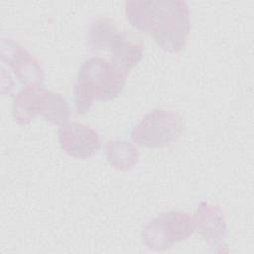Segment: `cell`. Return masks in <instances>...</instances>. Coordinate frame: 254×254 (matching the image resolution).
<instances>
[{
    "mask_svg": "<svg viewBox=\"0 0 254 254\" xmlns=\"http://www.w3.org/2000/svg\"><path fill=\"white\" fill-rule=\"evenodd\" d=\"M109 49L112 53V62L128 73L142 60L144 43L141 38L119 31L112 39Z\"/></svg>",
    "mask_w": 254,
    "mask_h": 254,
    "instance_id": "obj_8",
    "label": "cell"
},
{
    "mask_svg": "<svg viewBox=\"0 0 254 254\" xmlns=\"http://www.w3.org/2000/svg\"><path fill=\"white\" fill-rule=\"evenodd\" d=\"M127 74L112 61L97 57L84 61L73 88L77 113H86L94 100L106 101L115 98L122 91Z\"/></svg>",
    "mask_w": 254,
    "mask_h": 254,
    "instance_id": "obj_1",
    "label": "cell"
},
{
    "mask_svg": "<svg viewBox=\"0 0 254 254\" xmlns=\"http://www.w3.org/2000/svg\"><path fill=\"white\" fill-rule=\"evenodd\" d=\"M105 154L109 165L119 171L131 169L139 158L135 145L122 140L107 141L105 143Z\"/></svg>",
    "mask_w": 254,
    "mask_h": 254,
    "instance_id": "obj_12",
    "label": "cell"
},
{
    "mask_svg": "<svg viewBox=\"0 0 254 254\" xmlns=\"http://www.w3.org/2000/svg\"><path fill=\"white\" fill-rule=\"evenodd\" d=\"M39 114L53 124L63 125L68 121L69 106L60 93L44 88L40 98Z\"/></svg>",
    "mask_w": 254,
    "mask_h": 254,
    "instance_id": "obj_11",
    "label": "cell"
},
{
    "mask_svg": "<svg viewBox=\"0 0 254 254\" xmlns=\"http://www.w3.org/2000/svg\"><path fill=\"white\" fill-rule=\"evenodd\" d=\"M41 84L22 87L17 91L13 102V116L17 123L25 125L39 115V104L42 91Z\"/></svg>",
    "mask_w": 254,
    "mask_h": 254,
    "instance_id": "obj_9",
    "label": "cell"
},
{
    "mask_svg": "<svg viewBox=\"0 0 254 254\" xmlns=\"http://www.w3.org/2000/svg\"><path fill=\"white\" fill-rule=\"evenodd\" d=\"M59 142L69 156L87 159L100 149L99 134L90 126L79 122H65L59 129Z\"/></svg>",
    "mask_w": 254,
    "mask_h": 254,
    "instance_id": "obj_6",
    "label": "cell"
},
{
    "mask_svg": "<svg viewBox=\"0 0 254 254\" xmlns=\"http://www.w3.org/2000/svg\"><path fill=\"white\" fill-rule=\"evenodd\" d=\"M193 218L195 229L209 244H216L225 237L226 221L218 205L206 201L199 202Z\"/></svg>",
    "mask_w": 254,
    "mask_h": 254,
    "instance_id": "obj_7",
    "label": "cell"
},
{
    "mask_svg": "<svg viewBox=\"0 0 254 254\" xmlns=\"http://www.w3.org/2000/svg\"><path fill=\"white\" fill-rule=\"evenodd\" d=\"M115 21L108 17H101L94 20L88 28V43L95 51L109 48L112 39L119 32Z\"/></svg>",
    "mask_w": 254,
    "mask_h": 254,
    "instance_id": "obj_13",
    "label": "cell"
},
{
    "mask_svg": "<svg viewBox=\"0 0 254 254\" xmlns=\"http://www.w3.org/2000/svg\"><path fill=\"white\" fill-rule=\"evenodd\" d=\"M195 230L194 218L190 214L172 210L150 220L142 231L144 243L151 249L163 251L174 243L186 240Z\"/></svg>",
    "mask_w": 254,
    "mask_h": 254,
    "instance_id": "obj_5",
    "label": "cell"
},
{
    "mask_svg": "<svg viewBox=\"0 0 254 254\" xmlns=\"http://www.w3.org/2000/svg\"><path fill=\"white\" fill-rule=\"evenodd\" d=\"M190 32V11L182 0H160L151 34L166 52H180Z\"/></svg>",
    "mask_w": 254,
    "mask_h": 254,
    "instance_id": "obj_3",
    "label": "cell"
},
{
    "mask_svg": "<svg viewBox=\"0 0 254 254\" xmlns=\"http://www.w3.org/2000/svg\"><path fill=\"white\" fill-rule=\"evenodd\" d=\"M1 93L11 94L18 83L23 87L41 84L44 72L40 63L12 40L1 41Z\"/></svg>",
    "mask_w": 254,
    "mask_h": 254,
    "instance_id": "obj_2",
    "label": "cell"
},
{
    "mask_svg": "<svg viewBox=\"0 0 254 254\" xmlns=\"http://www.w3.org/2000/svg\"><path fill=\"white\" fill-rule=\"evenodd\" d=\"M158 9V1H127L125 15L129 23L137 30L151 34Z\"/></svg>",
    "mask_w": 254,
    "mask_h": 254,
    "instance_id": "obj_10",
    "label": "cell"
},
{
    "mask_svg": "<svg viewBox=\"0 0 254 254\" xmlns=\"http://www.w3.org/2000/svg\"><path fill=\"white\" fill-rule=\"evenodd\" d=\"M183 132L179 113L169 109H154L134 127L132 140L146 148H163L175 142Z\"/></svg>",
    "mask_w": 254,
    "mask_h": 254,
    "instance_id": "obj_4",
    "label": "cell"
}]
</instances>
